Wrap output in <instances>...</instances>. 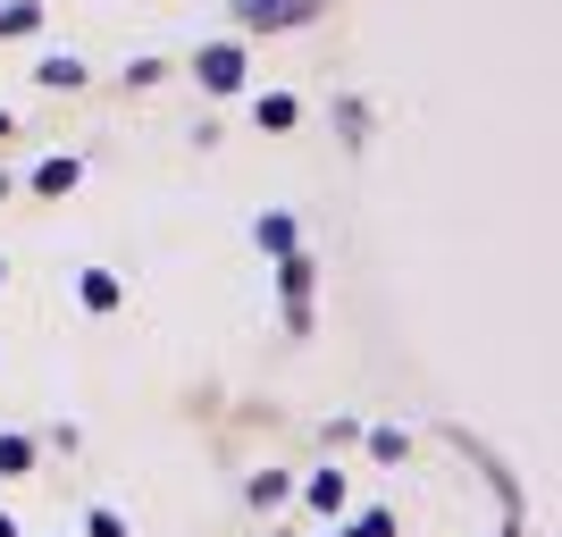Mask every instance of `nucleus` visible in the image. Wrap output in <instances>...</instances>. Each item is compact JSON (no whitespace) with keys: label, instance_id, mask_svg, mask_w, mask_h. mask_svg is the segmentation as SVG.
I'll return each instance as SVG.
<instances>
[{"label":"nucleus","instance_id":"13","mask_svg":"<svg viewBox=\"0 0 562 537\" xmlns=\"http://www.w3.org/2000/svg\"><path fill=\"white\" fill-rule=\"evenodd\" d=\"M85 537H126V521H117V513H93V521H85Z\"/></svg>","mask_w":562,"mask_h":537},{"label":"nucleus","instance_id":"8","mask_svg":"<svg viewBox=\"0 0 562 537\" xmlns=\"http://www.w3.org/2000/svg\"><path fill=\"white\" fill-rule=\"evenodd\" d=\"M76 294H85L93 311H110V303H117V278H93V269H85V286H76Z\"/></svg>","mask_w":562,"mask_h":537},{"label":"nucleus","instance_id":"4","mask_svg":"<svg viewBox=\"0 0 562 537\" xmlns=\"http://www.w3.org/2000/svg\"><path fill=\"white\" fill-rule=\"evenodd\" d=\"M252 235H260V244H269L278 260H285V253H303V244H294V219H285V211H269V219H260Z\"/></svg>","mask_w":562,"mask_h":537},{"label":"nucleus","instance_id":"1","mask_svg":"<svg viewBox=\"0 0 562 537\" xmlns=\"http://www.w3.org/2000/svg\"><path fill=\"white\" fill-rule=\"evenodd\" d=\"M278 294H285V320H294V336L311 327V269H303V253H285L278 260Z\"/></svg>","mask_w":562,"mask_h":537},{"label":"nucleus","instance_id":"2","mask_svg":"<svg viewBox=\"0 0 562 537\" xmlns=\"http://www.w3.org/2000/svg\"><path fill=\"white\" fill-rule=\"evenodd\" d=\"M193 76H202L211 93H235V85H244V51H235V43H211V51H202V68H193Z\"/></svg>","mask_w":562,"mask_h":537},{"label":"nucleus","instance_id":"15","mask_svg":"<svg viewBox=\"0 0 562 537\" xmlns=\"http://www.w3.org/2000/svg\"><path fill=\"white\" fill-rule=\"evenodd\" d=\"M0 537H18V529H9V521H0Z\"/></svg>","mask_w":562,"mask_h":537},{"label":"nucleus","instance_id":"12","mask_svg":"<svg viewBox=\"0 0 562 537\" xmlns=\"http://www.w3.org/2000/svg\"><path fill=\"white\" fill-rule=\"evenodd\" d=\"M386 529H395V521H386V513H361V521H352L345 537H386Z\"/></svg>","mask_w":562,"mask_h":537},{"label":"nucleus","instance_id":"9","mask_svg":"<svg viewBox=\"0 0 562 537\" xmlns=\"http://www.w3.org/2000/svg\"><path fill=\"white\" fill-rule=\"evenodd\" d=\"M311 504H345V470H319V479H311Z\"/></svg>","mask_w":562,"mask_h":537},{"label":"nucleus","instance_id":"5","mask_svg":"<svg viewBox=\"0 0 562 537\" xmlns=\"http://www.w3.org/2000/svg\"><path fill=\"white\" fill-rule=\"evenodd\" d=\"M34 470V437H0V479H25Z\"/></svg>","mask_w":562,"mask_h":537},{"label":"nucleus","instance_id":"16","mask_svg":"<svg viewBox=\"0 0 562 537\" xmlns=\"http://www.w3.org/2000/svg\"><path fill=\"white\" fill-rule=\"evenodd\" d=\"M0 135H9V118H0Z\"/></svg>","mask_w":562,"mask_h":537},{"label":"nucleus","instance_id":"6","mask_svg":"<svg viewBox=\"0 0 562 537\" xmlns=\"http://www.w3.org/2000/svg\"><path fill=\"white\" fill-rule=\"evenodd\" d=\"M76 186V160H43L34 168V193H68Z\"/></svg>","mask_w":562,"mask_h":537},{"label":"nucleus","instance_id":"3","mask_svg":"<svg viewBox=\"0 0 562 537\" xmlns=\"http://www.w3.org/2000/svg\"><path fill=\"white\" fill-rule=\"evenodd\" d=\"M252 25H294V18H319V0H260V9H244Z\"/></svg>","mask_w":562,"mask_h":537},{"label":"nucleus","instance_id":"14","mask_svg":"<svg viewBox=\"0 0 562 537\" xmlns=\"http://www.w3.org/2000/svg\"><path fill=\"white\" fill-rule=\"evenodd\" d=\"M235 9H260V0H235Z\"/></svg>","mask_w":562,"mask_h":537},{"label":"nucleus","instance_id":"10","mask_svg":"<svg viewBox=\"0 0 562 537\" xmlns=\"http://www.w3.org/2000/svg\"><path fill=\"white\" fill-rule=\"evenodd\" d=\"M34 25H43V9H34V0H25V9H0V34H34Z\"/></svg>","mask_w":562,"mask_h":537},{"label":"nucleus","instance_id":"7","mask_svg":"<svg viewBox=\"0 0 562 537\" xmlns=\"http://www.w3.org/2000/svg\"><path fill=\"white\" fill-rule=\"evenodd\" d=\"M336 126H345V143H361L370 135V110H361V101H336Z\"/></svg>","mask_w":562,"mask_h":537},{"label":"nucleus","instance_id":"11","mask_svg":"<svg viewBox=\"0 0 562 537\" xmlns=\"http://www.w3.org/2000/svg\"><path fill=\"white\" fill-rule=\"evenodd\" d=\"M260 126H294V93H269V101H260Z\"/></svg>","mask_w":562,"mask_h":537}]
</instances>
